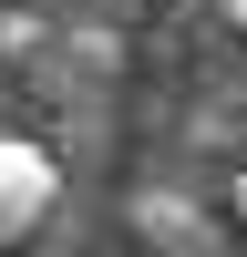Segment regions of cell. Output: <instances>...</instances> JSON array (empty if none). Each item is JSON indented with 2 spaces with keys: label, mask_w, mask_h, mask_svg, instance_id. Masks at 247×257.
<instances>
[{
  "label": "cell",
  "mask_w": 247,
  "mask_h": 257,
  "mask_svg": "<svg viewBox=\"0 0 247 257\" xmlns=\"http://www.w3.org/2000/svg\"><path fill=\"white\" fill-rule=\"evenodd\" d=\"M134 226H144L155 247H216V226H196L175 196H144V206H134Z\"/></svg>",
  "instance_id": "7a4b0ae2"
},
{
  "label": "cell",
  "mask_w": 247,
  "mask_h": 257,
  "mask_svg": "<svg viewBox=\"0 0 247 257\" xmlns=\"http://www.w3.org/2000/svg\"><path fill=\"white\" fill-rule=\"evenodd\" d=\"M226 21H237V31H247V0H226Z\"/></svg>",
  "instance_id": "277c9868"
},
{
  "label": "cell",
  "mask_w": 247,
  "mask_h": 257,
  "mask_svg": "<svg viewBox=\"0 0 247 257\" xmlns=\"http://www.w3.org/2000/svg\"><path fill=\"white\" fill-rule=\"evenodd\" d=\"M226 206H237V226H247V165H237V185H226Z\"/></svg>",
  "instance_id": "3957f363"
},
{
  "label": "cell",
  "mask_w": 247,
  "mask_h": 257,
  "mask_svg": "<svg viewBox=\"0 0 247 257\" xmlns=\"http://www.w3.org/2000/svg\"><path fill=\"white\" fill-rule=\"evenodd\" d=\"M52 196H62L52 155H41L31 134H0V247L41 237V216H52Z\"/></svg>",
  "instance_id": "6da1fadb"
}]
</instances>
